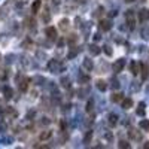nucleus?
Segmentation results:
<instances>
[{"label": "nucleus", "instance_id": "29", "mask_svg": "<svg viewBox=\"0 0 149 149\" xmlns=\"http://www.w3.org/2000/svg\"><path fill=\"white\" fill-rule=\"evenodd\" d=\"M118 146H119V148H122V149H128V148H130V143H128V142H125V140H121V142L118 143Z\"/></svg>", "mask_w": 149, "mask_h": 149}, {"label": "nucleus", "instance_id": "25", "mask_svg": "<svg viewBox=\"0 0 149 149\" xmlns=\"http://www.w3.org/2000/svg\"><path fill=\"white\" fill-rule=\"evenodd\" d=\"M137 115H140V116H143L145 115V103L142 102V103H139V107H137Z\"/></svg>", "mask_w": 149, "mask_h": 149}, {"label": "nucleus", "instance_id": "37", "mask_svg": "<svg viewBox=\"0 0 149 149\" xmlns=\"http://www.w3.org/2000/svg\"><path fill=\"white\" fill-rule=\"evenodd\" d=\"M102 12H103V8H97V10H95L94 17H100V15H102Z\"/></svg>", "mask_w": 149, "mask_h": 149}, {"label": "nucleus", "instance_id": "45", "mask_svg": "<svg viewBox=\"0 0 149 149\" xmlns=\"http://www.w3.org/2000/svg\"><path fill=\"white\" fill-rule=\"evenodd\" d=\"M125 2H128V3H133V2H136V0H125Z\"/></svg>", "mask_w": 149, "mask_h": 149}, {"label": "nucleus", "instance_id": "15", "mask_svg": "<svg viewBox=\"0 0 149 149\" xmlns=\"http://www.w3.org/2000/svg\"><path fill=\"white\" fill-rule=\"evenodd\" d=\"M84 67H85L86 70H93V67H94L93 60H91V58H85V60H84Z\"/></svg>", "mask_w": 149, "mask_h": 149}, {"label": "nucleus", "instance_id": "22", "mask_svg": "<svg viewBox=\"0 0 149 149\" xmlns=\"http://www.w3.org/2000/svg\"><path fill=\"white\" fill-rule=\"evenodd\" d=\"M90 52H91L93 55H98V54H100V48H98L97 45H91V46H90Z\"/></svg>", "mask_w": 149, "mask_h": 149}, {"label": "nucleus", "instance_id": "7", "mask_svg": "<svg viewBox=\"0 0 149 149\" xmlns=\"http://www.w3.org/2000/svg\"><path fill=\"white\" fill-rule=\"evenodd\" d=\"M45 34L49 37V39H57V29H54V27H46Z\"/></svg>", "mask_w": 149, "mask_h": 149}, {"label": "nucleus", "instance_id": "4", "mask_svg": "<svg viewBox=\"0 0 149 149\" xmlns=\"http://www.w3.org/2000/svg\"><path fill=\"white\" fill-rule=\"evenodd\" d=\"M128 137L133 140H142V133L136 128H130L128 130Z\"/></svg>", "mask_w": 149, "mask_h": 149}, {"label": "nucleus", "instance_id": "12", "mask_svg": "<svg viewBox=\"0 0 149 149\" xmlns=\"http://www.w3.org/2000/svg\"><path fill=\"white\" fill-rule=\"evenodd\" d=\"M140 67H142V64H137V63H134V61L130 64V70H131L133 74H137L140 72Z\"/></svg>", "mask_w": 149, "mask_h": 149}, {"label": "nucleus", "instance_id": "33", "mask_svg": "<svg viewBox=\"0 0 149 149\" xmlns=\"http://www.w3.org/2000/svg\"><path fill=\"white\" fill-rule=\"evenodd\" d=\"M103 51L106 52V55H112V49H110L109 45H104V46H103Z\"/></svg>", "mask_w": 149, "mask_h": 149}, {"label": "nucleus", "instance_id": "40", "mask_svg": "<svg viewBox=\"0 0 149 149\" xmlns=\"http://www.w3.org/2000/svg\"><path fill=\"white\" fill-rule=\"evenodd\" d=\"M148 34H149V30H143V37H145V39H146V37H149Z\"/></svg>", "mask_w": 149, "mask_h": 149}, {"label": "nucleus", "instance_id": "42", "mask_svg": "<svg viewBox=\"0 0 149 149\" xmlns=\"http://www.w3.org/2000/svg\"><path fill=\"white\" fill-rule=\"evenodd\" d=\"M63 43H64L63 39H60V40H58V46H63Z\"/></svg>", "mask_w": 149, "mask_h": 149}, {"label": "nucleus", "instance_id": "34", "mask_svg": "<svg viewBox=\"0 0 149 149\" xmlns=\"http://www.w3.org/2000/svg\"><path fill=\"white\" fill-rule=\"evenodd\" d=\"M90 81V76H84V74H81L79 76V82L81 84H85V82H88Z\"/></svg>", "mask_w": 149, "mask_h": 149}, {"label": "nucleus", "instance_id": "6", "mask_svg": "<svg viewBox=\"0 0 149 149\" xmlns=\"http://www.w3.org/2000/svg\"><path fill=\"white\" fill-rule=\"evenodd\" d=\"M149 19V10L148 9H140L139 10V21L140 22H145Z\"/></svg>", "mask_w": 149, "mask_h": 149}, {"label": "nucleus", "instance_id": "41", "mask_svg": "<svg viewBox=\"0 0 149 149\" xmlns=\"http://www.w3.org/2000/svg\"><path fill=\"white\" fill-rule=\"evenodd\" d=\"M106 139H107V140H112V134H110L109 131L106 133Z\"/></svg>", "mask_w": 149, "mask_h": 149}, {"label": "nucleus", "instance_id": "36", "mask_svg": "<svg viewBox=\"0 0 149 149\" xmlns=\"http://www.w3.org/2000/svg\"><path fill=\"white\" fill-rule=\"evenodd\" d=\"M112 88H119V82L116 81V79H112Z\"/></svg>", "mask_w": 149, "mask_h": 149}, {"label": "nucleus", "instance_id": "3", "mask_svg": "<svg viewBox=\"0 0 149 149\" xmlns=\"http://www.w3.org/2000/svg\"><path fill=\"white\" fill-rule=\"evenodd\" d=\"M124 67H125V60H124V58H119V60H116L115 63H113V66H112L113 72H116V73L122 72V69H124Z\"/></svg>", "mask_w": 149, "mask_h": 149}, {"label": "nucleus", "instance_id": "27", "mask_svg": "<svg viewBox=\"0 0 149 149\" xmlns=\"http://www.w3.org/2000/svg\"><path fill=\"white\" fill-rule=\"evenodd\" d=\"M91 137H93V131H88V133H86V136L84 137V143L88 145V143H90V140H91Z\"/></svg>", "mask_w": 149, "mask_h": 149}, {"label": "nucleus", "instance_id": "21", "mask_svg": "<svg viewBox=\"0 0 149 149\" xmlns=\"http://www.w3.org/2000/svg\"><path fill=\"white\" fill-rule=\"evenodd\" d=\"M31 81H33V84H36V85H42V84H45V78H43V76H34Z\"/></svg>", "mask_w": 149, "mask_h": 149}, {"label": "nucleus", "instance_id": "5", "mask_svg": "<svg viewBox=\"0 0 149 149\" xmlns=\"http://www.w3.org/2000/svg\"><path fill=\"white\" fill-rule=\"evenodd\" d=\"M98 27H100V30H103V31H109L112 29V22L109 19H102L100 24H98Z\"/></svg>", "mask_w": 149, "mask_h": 149}, {"label": "nucleus", "instance_id": "8", "mask_svg": "<svg viewBox=\"0 0 149 149\" xmlns=\"http://www.w3.org/2000/svg\"><path fill=\"white\" fill-rule=\"evenodd\" d=\"M60 84H61V86L63 88H66V90H70V86H72V82H70V79L67 78V76H63L60 79Z\"/></svg>", "mask_w": 149, "mask_h": 149}, {"label": "nucleus", "instance_id": "28", "mask_svg": "<svg viewBox=\"0 0 149 149\" xmlns=\"http://www.w3.org/2000/svg\"><path fill=\"white\" fill-rule=\"evenodd\" d=\"M78 40V36L76 34H70L69 37H67V43H74Z\"/></svg>", "mask_w": 149, "mask_h": 149}, {"label": "nucleus", "instance_id": "44", "mask_svg": "<svg viewBox=\"0 0 149 149\" xmlns=\"http://www.w3.org/2000/svg\"><path fill=\"white\" fill-rule=\"evenodd\" d=\"M76 2H78V3H85L86 0H76Z\"/></svg>", "mask_w": 149, "mask_h": 149}, {"label": "nucleus", "instance_id": "9", "mask_svg": "<svg viewBox=\"0 0 149 149\" xmlns=\"http://www.w3.org/2000/svg\"><path fill=\"white\" fill-rule=\"evenodd\" d=\"M95 86H97V90L98 91H102V93H104L106 90H107V82H104V81H97V84H95Z\"/></svg>", "mask_w": 149, "mask_h": 149}, {"label": "nucleus", "instance_id": "16", "mask_svg": "<svg viewBox=\"0 0 149 149\" xmlns=\"http://www.w3.org/2000/svg\"><path fill=\"white\" fill-rule=\"evenodd\" d=\"M140 70H142V79H143V81L148 79V76H149V69H148V66H146V64H142Z\"/></svg>", "mask_w": 149, "mask_h": 149}, {"label": "nucleus", "instance_id": "31", "mask_svg": "<svg viewBox=\"0 0 149 149\" xmlns=\"http://www.w3.org/2000/svg\"><path fill=\"white\" fill-rule=\"evenodd\" d=\"M94 107V102L93 100H88V103H86V112H91Z\"/></svg>", "mask_w": 149, "mask_h": 149}, {"label": "nucleus", "instance_id": "35", "mask_svg": "<svg viewBox=\"0 0 149 149\" xmlns=\"http://www.w3.org/2000/svg\"><path fill=\"white\" fill-rule=\"evenodd\" d=\"M127 24H128V29H130V30H133V29H134V19H131V17L128 18Z\"/></svg>", "mask_w": 149, "mask_h": 149}, {"label": "nucleus", "instance_id": "13", "mask_svg": "<svg viewBox=\"0 0 149 149\" xmlns=\"http://www.w3.org/2000/svg\"><path fill=\"white\" fill-rule=\"evenodd\" d=\"M69 26H70V22H69L67 18H64V19L60 21V29L63 30V31H67V30H69Z\"/></svg>", "mask_w": 149, "mask_h": 149}, {"label": "nucleus", "instance_id": "20", "mask_svg": "<svg viewBox=\"0 0 149 149\" xmlns=\"http://www.w3.org/2000/svg\"><path fill=\"white\" fill-rule=\"evenodd\" d=\"M110 100L113 102V103H119V102L122 100V94H119V93H113V94H112V97H110Z\"/></svg>", "mask_w": 149, "mask_h": 149}, {"label": "nucleus", "instance_id": "39", "mask_svg": "<svg viewBox=\"0 0 149 149\" xmlns=\"http://www.w3.org/2000/svg\"><path fill=\"white\" fill-rule=\"evenodd\" d=\"M37 57H39V58H46V55H45L43 52H40V51L37 52Z\"/></svg>", "mask_w": 149, "mask_h": 149}, {"label": "nucleus", "instance_id": "23", "mask_svg": "<svg viewBox=\"0 0 149 149\" xmlns=\"http://www.w3.org/2000/svg\"><path fill=\"white\" fill-rule=\"evenodd\" d=\"M140 128L145 130V131L149 130V119H143V121H140Z\"/></svg>", "mask_w": 149, "mask_h": 149}, {"label": "nucleus", "instance_id": "11", "mask_svg": "<svg viewBox=\"0 0 149 149\" xmlns=\"http://www.w3.org/2000/svg\"><path fill=\"white\" fill-rule=\"evenodd\" d=\"M107 119H109V125L110 127H115L116 124H118V115L116 113H110Z\"/></svg>", "mask_w": 149, "mask_h": 149}, {"label": "nucleus", "instance_id": "24", "mask_svg": "<svg viewBox=\"0 0 149 149\" xmlns=\"http://www.w3.org/2000/svg\"><path fill=\"white\" fill-rule=\"evenodd\" d=\"M88 94H90V88H81L79 90V97L81 98H85Z\"/></svg>", "mask_w": 149, "mask_h": 149}, {"label": "nucleus", "instance_id": "46", "mask_svg": "<svg viewBox=\"0 0 149 149\" xmlns=\"http://www.w3.org/2000/svg\"><path fill=\"white\" fill-rule=\"evenodd\" d=\"M54 3H55V5H58V3H60V0H54Z\"/></svg>", "mask_w": 149, "mask_h": 149}, {"label": "nucleus", "instance_id": "38", "mask_svg": "<svg viewBox=\"0 0 149 149\" xmlns=\"http://www.w3.org/2000/svg\"><path fill=\"white\" fill-rule=\"evenodd\" d=\"M49 122H51V121H49L48 118H42V121H40V124H42V125H48Z\"/></svg>", "mask_w": 149, "mask_h": 149}, {"label": "nucleus", "instance_id": "10", "mask_svg": "<svg viewBox=\"0 0 149 149\" xmlns=\"http://www.w3.org/2000/svg\"><path fill=\"white\" fill-rule=\"evenodd\" d=\"M3 95L6 100H9V98H12V95H14V91H12L10 86H3Z\"/></svg>", "mask_w": 149, "mask_h": 149}, {"label": "nucleus", "instance_id": "17", "mask_svg": "<svg viewBox=\"0 0 149 149\" xmlns=\"http://www.w3.org/2000/svg\"><path fill=\"white\" fill-rule=\"evenodd\" d=\"M131 106H133L131 98H122V109H130Z\"/></svg>", "mask_w": 149, "mask_h": 149}, {"label": "nucleus", "instance_id": "26", "mask_svg": "<svg viewBox=\"0 0 149 149\" xmlns=\"http://www.w3.org/2000/svg\"><path fill=\"white\" fill-rule=\"evenodd\" d=\"M42 19H43L45 22H49V21H51V14H49V10H48V9L45 10V14L42 15Z\"/></svg>", "mask_w": 149, "mask_h": 149}, {"label": "nucleus", "instance_id": "30", "mask_svg": "<svg viewBox=\"0 0 149 149\" xmlns=\"http://www.w3.org/2000/svg\"><path fill=\"white\" fill-rule=\"evenodd\" d=\"M6 113H8V116H10V118H17V112H15L14 109H8Z\"/></svg>", "mask_w": 149, "mask_h": 149}, {"label": "nucleus", "instance_id": "47", "mask_svg": "<svg viewBox=\"0 0 149 149\" xmlns=\"http://www.w3.org/2000/svg\"><path fill=\"white\" fill-rule=\"evenodd\" d=\"M0 118H2V112H0Z\"/></svg>", "mask_w": 149, "mask_h": 149}, {"label": "nucleus", "instance_id": "18", "mask_svg": "<svg viewBox=\"0 0 149 149\" xmlns=\"http://www.w3.org/2000/svg\"><path fill=\"white\" fill-rule=\"evenodd\" d=\"M52 136V131H49V130H46V131H42L40 133V136H39V139L40 140H48L49 137Z\"/></svg>", "mask_w": 149, "mask_h": 149}, {"label": "nucleus", "instance_id": "1", "mask_svg": "<svg viewBox=\"0 0 149 149\" xmlns=\"http://www.w3.org/2000/svg\"><path fill=\"white\" fill-rule=\"evenodd\" d=\"M17 84H18L19 91L26 93L27 88H29V78L24 76V74H18V76H17Z\"/></svg>", "mask_w": 149, "mask_h": 149}, {"label": "nucleus", "instance_id": "2", "mask_svg": "<svg viewBox=\"0 0 149 149\" xmlns=\"http://www.w3.org/2000/svg\"><path fill=\"white\" fill-rule=\"evenodd\" d=\"M48 69H49V72H52V73H60V72L64 70L63 64H61L58 60H51V61H49V63H48Z\"/></svg>", "mask_w": 149, "mask_h": 149}, {"label": "nucleus", "instance_id": "14", "mask_svg": "<svg viewBox=\"0 0 149 149\" xmlns=\"http://www.w3.org/2000/svg\"><path fill=\"white\" fill-rule=\"evenodd\" d=\"M79 52H81V49H79V48H72L70 51H69V54H67V58H69V60H72V58L76 57Z\"/></svg>", "mask_w": 149, "mask_h": 149}, {"label": "nucleus", "instance_id": "32", "mask_svg": "<svg viewBox=\"0 0 149 149\" xmlns=\"http://www.w3.org/2000/svg\"><path fill=\"white\" fill-rule=\"evenodd\" d=\"M26 26H27V27H34V19L27 18V19H26Z\"/></svg>", "mask_w": 149, "mask_h": 149}, {"label": "nucleus", "instance_id": "43", "mask_svg": "<svg viewBox=\"0 0 149 149\" xmlns=\"http://www.w3.org/2000/svg\"><path fill=\"white\" fill-rule=\"evenodd\" d=\"M143 148H145V149H149V142H146V143L143 145Z\"/></svg>", "mask_w": 149, "mask_h": 149}, {"label": "nucleus", "instance_id": "19", "mask_svg": "<svg viewBox=\"0 0 149 149\" xmlns=\"http://www.w3.org/2000/svg\"><path fill=\"white\" fill-rule=\"evenodd\" d=\"M39 9H40V0H34L33 6H31V12H33V14H37Z\"/></svg>", "mask_w": 149, "mask_h": 149}]
</instances>
